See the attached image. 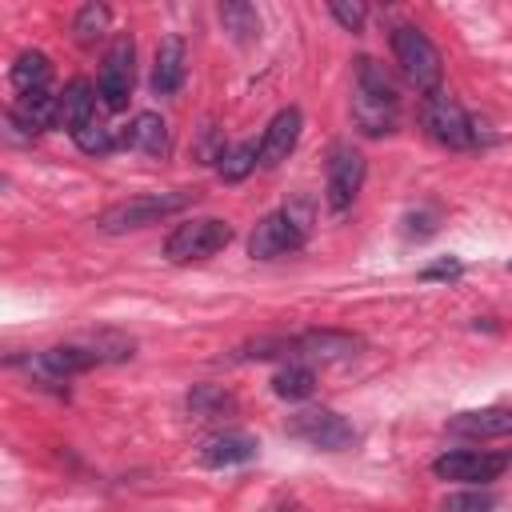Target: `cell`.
<instances>
[{
	"label": "cell",
	"mask_w": 512,
	"mask_h": 512,
	"mask_svg": "<svg viewBox=\"0 0 512 512\" xmlns=\"http://www.w3.org/2000/svg\"><path fill=\"white\" fill-rule=\"evenodd\" d=\"M312 232V204L304 196L288 200L280 212H268L252 236H248V256L252 260H272V256H284V252H296Z\"/></svg>",
	"instance_id": "cell-1"
},
{
	"label": "cell",
	"mask_w": 512,
	"mask_h": 512,
	"mask_svg": "<svg viewBox=\"0 0 512 512\" xmlns=\"http://www.w3.org/2000/svg\"><path fill=\"white\" fill-rule=\"evenodd\" d=\"M392 56H396L400 72H404L424 96L440 88V52H436V44H432L420 28L400 24V28L392 32Z\"/></svg>",
	"instance_id": "cell-3"
},
{
	"label": "cell",
	"mask_w": 512,
	"mask_h": 512,
	"mask_svg": "<svg viewBox=\"0 0 512 512\" xmlns=\"http://www.w3.org/2000/svg\"><path fill=\"white\" fill-rule=\"evenodd\" d=\"M252 456H256V440L244 436V432H220V436H208L200 444V464H208V468L248 464Z\"/></svg>",
	"instance_id": "cell-16"
},
{
	"label": "cell",
	"mask_w": 512,
	"mask_h": 512,
	"mask_svg": "<svg viewBox=\"0 0 512 512\" xmlns=\"http://www.w3.org/2000/svg\"><path fill=\"white\" fill-rule=\"evenodd\" d=\"M188 408H192L196 416H220V412L232 408V396L220 392V388H196V392L188 396Z\"/></svg>",
	"instance_id": "cell-27"
},
{
	"label": "cell",
	"mask_w": 512,
	"mask_h": 512,
	"mask_svg": "<svg viewBox=\"0 0 512 512\" xmlns=\"http://www.w3.org/2000/svg\"><path fill=\"white\" fill-rule=\"evenodd\" d=\"M256 164H260V144H256V140H244V144L224 148V156H220L216 172H220V180H224V184H240Z\"/></svg>",
	"instance_id": "cell-21"
},
{
	"label": "cell",
	"mask_w": 512,
	"mask_h": 512,
	"mask_svg": "<svg viewBox=\"0 0 512 512\" xmlns=\"http://www.w3.org/2000/svg\"><path fill=\"white\" fill-rule=\"evenodd\" d=\"M132 60H136V48L128 36H116L108 56H104V68H100V80H96V92H100V104L108 112H120L132 96Z\"/></svg>",
	"instance_id": "cell-7"
},
{
	"label": "cell",
	"mask_w": 512,
	"mask_h": 512,
	"mask_svg": "<svg viewBox=\"0 0 512 512\" xmlns=\"http://www.w3.org/2000/svg\"><path fill=\"white\" fill-rule=\"evenodd\" d=\"M48 80H52V64H48L44 52L32 48V52H20V56H16V64H12V84H16L20 92H44Z\"/></svg>",
	"instance_id": "cell-20"
},
{
	"label": "cell",
	"mask_w": 512,
	"mask_h": 512,
	"mask_svg": "<svg viewBox=\"0 0 512 512\" xmlns=\"http://www.w3.org/2000/svg\"><path fill=\"white\" fill-rule=\"evenodd\" d=\"M504 468H508L504 452H468V448L444 452L432 464V472L440 480H456V484H484V480H496Z\"/></svg>",
	"instance_id": "cell-9"
},
{
	"label": "cell",
	"mask_w": 512,
	"mask_h": 512,
	"mask_svg": "<svg viewBox=\"0 0 512 512\" xmlns=\"http://www.w3.org/2000/svg\"><path fill=\"white\" fill-rule=\"evenodd\" d=\"M300 128H304L300 108H280V112L268 120L264 136H260V164H264V168H276L280 160H288V152H292L296 140H300Z\"/></svg>",
	"instance_id": "cell-11"
},
{
	"label": "cell",
	"mask_w": 512,
	"mask_h": 512,
	"mask_svg": "<svg viewBox=\"0 0 512 512\" xmlns=\"http://www.w3.org/2000/svg\"><path fill=\"white\" fill-rule=\"evenodd\" d=\"M312 388H316V376L308 364H288L272 376V392L284 400H304V396H312Z\"/></svg>",
	"instance_id": "cell-23"
},
{
	"label": "cell",
	"mask_w": 512,
	"mask_h": 512,
	"mask_svg": "<svg viewBox=\"0 0 512 512\" xmlns=\"http://www.w3.org/2000/svg\"><path fill=\"white\" fill-rule=\"evenodd\" d=\"M452 436H468V440H504L512 436V408H476V412H460L448 420Z\"/></svg>",
	"instance_id": "cell-12"
},
{
	"label": "cell",
	"mask_w": 512,
	"mask_h": 512,
	"mask_svg": "<svg viewBox=\"0 0 512 512\" xmlns=\"http://www.w3.org/2000/svg\"><path fill=\"white\" fill-rule=\"evenodd\" d=\"M220 20H224V32H232L240 44L256 40V32H260V16H256V8H252V4H244V0L220 4Z\"/></svg>",
	"instance_id": "cell-22"
},
{
	"label": "cell",
	"mask_w": 512,
	"mask_h": 512,
	"mask_svg": "<svg viewBox=\"0 0 512 512\" xmlns=\"http://www.w3.org/2000/svg\"><path fill=\"white\" fill-rule=\"evenodd\" d=\"M284 428H288V436H296V440H304L312 448H324V452H340V448H348L356 440L352 424L332 408H300V412L288 416Z\"/></svg>",
	"instance_id": "cell-6"
},
{
	"label": "cell",
	"mask_w": 512,
	"mask_h": 512,
	"mask_svg": "<svg viewBox=\"0 0 512 512\" xmlns=\"http://www.w3.org/2000/svg\"><path fill=\"white\" fill-rule=\"evenodd\" d=\"M444 512H492V496L488 492H456V496H448Z\"/></svg>",
	"instance_id": "cell-28"
},
{
	"label": "cell",
	"mask_w": 512,
	"mask_h": 512,
	"mask_svg": "<svg viewBox=\"0 0 512 512\" xmlns=\"http://www.w3.org/2000/svg\"><path fill=\"white\" fill-rule=\"evenodd\" d=\"M96 100H100V92H96L84 76H76V80L60 92V124H64L68 132H80L84 124L96 120Z\"/></svg>",
	"instance_id": "cell-17"
},
{
	"label": "cell",
	"mask_w": 512,
	"mask_h": 512,
	"mask_svg": "<svg viewBox=\"0 0 512 512\" xmlns=\"http://www.w3.org/2000/svg\"><path fill=\"white\" fill-rule=\"evenodd\" d=\"M124 148H136L144 156H164L168 152V124L156 112H140L124 132H120Z\"/></svg>",
	"instance_id": "cell-18"
},
{
	"label": "cell",
	"mask_w": 512,
	"mask_h": 512,
	"mask_svg": "<svg viewBox=\"0 0 512 512\" xmlns=\"http://www.w3.org/2000/svg\"><path fill=\"white\" fill-rule=\"evenodd\" d=\"M12 124L24 132H44L52 124H60V96L44 92H20L12 104Z\"/></svg>",
	"instance_id": "cell-14"
},
{
	"label": "cell",
	"mask_w": 512,
	"mask_h": 512,
	"mask_svg": "<svg viewBox=\"0 0 512 512\" xmlns=\"http://www.w3.org/2000/svg\"><path fill=\"white\" fill-rule=\"evenodd\" d=\"M420 120H424L428 136L444 148H468L472 144V120L444 88H436L420 100Z\"/></svg>",
	"instance_id": "cell-5"
},
{
	"label": "cell",
	"mask_w": 512,
	"mask_h": 512,
	"mask_svg": "<svg viewBox=\"0 0 512 512\" xmlns=\"http://www.w3.org/2000/svg\"><path fill=\"white\" fill-rule=\"evenodd\" d=\"M352 120L360 124L364 136H384V132L396 128V100L356 92V96H352Z\"/></svg>",
	"instance_id": "cell-19"
},
{
	"label": "cell",
	"mask_w": 512,
	"mask_h": 512,
	"mask_svg": "<svg viewBox=\"0 0 512 512\" xmlns=\"http://www.w3.org/2000/svg\"><path fill=\"white\" fill-rule=\"evenodd\" d=\"M192 200H196V192H184V188H176V192H148V196H132V200H120V204L104 208L96 224H100V232H112L116 236V232L148 228V224H156V220L188 208Z\"/></svg>",
	"instance_id": "cell-2"
},
{
	"label": "cell",
	"mask_w": 512,
	"mask_h": 512,
	"mask_svg": "<svg viewBox=\"0 0 512 512\" xmlns=\"http://www.w3.org/2000/svg\"><path fill=\"white\" fill-rule=\"evenodd\" d=\"M356 92H364V96H384V100H396V88H392L388 72H384L376 60H368V56L356 64Z\"/></svg>",
	"instance_id": "cell-25"
},
{
	"label": "cell",
	"mask_w": 512,
	"mask_h": 512,
	"mask_svg": "<svg viewBox=\"0 0 512 512\" xmlns=\"http://www.w3.org/2000/svg\"><path fill=\"white\" fill-rule=\"evenodd\" d=\"M424 280H436V276H460V260H444V264H432L420 272Z\"/></svg>",
	"instance_id": "cell-30"
},
{
	"label": "cell",
	"mask_w": 512,
	"mask_h": 512,
	"mask_svg": "<svg viewBox=\"0 0 512 512\" xmlns=\"http://www.w3.org/2000/svg\"><path fill=\"white\" fill-rule=\"evenodd\" d=\"M104 32H108V8H104V4H84V8L76 12V20H72V36H76V44L92 48Z\"/></svg>",
	"instance_id": "cell-24"
},
{
	"label": "cell",
	"mask_w": 512,
	"mask_h": 512,
	"mask_svg": "<svg viewBox=\"0 0 512 512\" xmlns=\"http://www.w3.org/2000/svg\"><path fill=\"white\" fill-rule=\"evenodd\" d=\"M184 72H188L184 40H180V36H164L160 48H156V64H152V92H156V96H172V92H180Z\"/></svg>",
	"instance_id": "cell-13"
},
{
	"label": "cell",
	"mask_w": 512,
	"mask_h": 512,
	"mask_svg": "<svg viewBox=\"0 0 512 512\" xmlns=\"http://www.w3.org/2000/svg\"><path fill=\"white\" fill-rule=\"evenodd\" d=\"M360 184H364V156L352 144H336L332 160H328V184H324L328 208L332 212H348L352 200L360 196Z\"/></svg>",
	"instance_id": "cell-8"
},
{
	"label": "cell",
	"mask_w": 512,
	"mask_h": 512,
	"mask_svg": "<svg viewBox=\"0 0 512 512\" xmlns=\"http://www.w3.org/2000/svg\"><path fill=\"white\" fill-rule=\"evenodd\" d=\"M332 8V16L348 28V32H360V24H364V4H348V0H332L328 4Z\"/></svg>",
	"instance_id": "cell-29"
},
{
	"label": "cell",
	"mask_w": 512,
	"mask_h": 512,
	"mask_svg": "<svg viewBox=\"0 0 512 512\" xmlns=\"http://www.w3.org/2000/svg\"><path fill=\"white\" fill-rule=\"evenodd\" d=\"M92 364H100V356L84 344H56L48 352H36L28 360V372L40 376V380H64V376H76V372H88Z\"/></svg>",
	"instance_id": "cell-10"
},
{
	"label": "cell",
	"mask_w": 512,
	"mask_h": 512,
	"mask_svg": "<svg viewBox=\"0 0 512 512\" xmlns=\"http://www.w3.org/2000/svg\"><path fill=\"white\" fill-rule=\"evenodd\" d=\"M292 348H296L300 356H308V360L328 364V360H348V356H356L360 340L348 336V332H328V328H324V332H304V336H296Z\"/></svg>",
	"instance_id": "cell-15"
},
{
	"label": "cell",
	"mask_w": 512,
	"mask_h": 512,
	"mask_svg": "<svg viewBox=\"0 0 512 512\" xmlns=\"http://www.w3.org/2000/svg\"><path fill=\"white\" fill-rule=\"evenodd\" d=\"M72 140H76V148H80V152H88V156H104V152H112V148H116L112 128H104L100 120H92V124H84L80 132H72Z\"/></svg>",
	"instance_id": "cell-26"
},
{
	"label": "cell",
	"mask_w": 512,
	"mask_h": 512,
	"mask_svg": "<svg viewBox=\"0 0 512 512\" xmlns=\"http://www.w3.org/2000/svg\"><path fill=\"white\" fill-rule=\"evenodd\" d=\"M228 240H232V224H228V220H216V216L184 220V224H176L172 236L164 240V256L176 260V264L204 260V256H216Z\"/></svg>",
	"instance_id": "cell-4"
}]
</instances>
